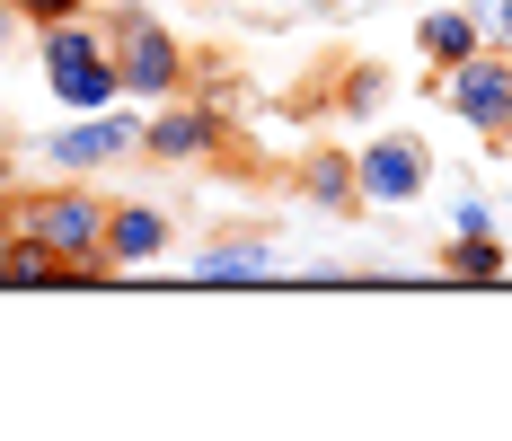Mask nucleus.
I'll list each match as a JSON object with an SVG mask.
<instances>
[{"label": "nucleus", "instance_id": "ddd939ff", "mask_svg": "<svg viewBox=\"0 0 512 441\" xmlns=\"http://www.w3.org/2000/svg\"><path fill=\"white\" fill-rule=\"evenodd\" d=\"M380 98H389V71H371V62H354V71L336 80V106H345V115H371Z\"/></svg>", "mask_w": 512, "mask_h": 441}, {"label": "nucleus", "instance_id": "9d476101", "mask_svg": "<svg viewBox=\"0 0 512 441\" xmlns=\"http://www.w3.org/2000/svg\"><path fill=\"white\" fill-rule=\"evenodd\" d=\"M477 45H495V36H486V9H424V18H415V53H424L433 71L468 62Z\"/></svg>", "mask_w": 512, "mask_h": 441}, {"label": "nucleus", "instance_id": "4468645a", "mask_svg": "<svg viewBox=\"0 0 512 441\" xmlns=\"http://www.w3.org/2000/svg\"><path fill=\"white\" fill-rule=\"evenodd\" d=\"M18 9V27H53V18H89L98 0H9Z\"/></svg>", "mask_w": 512, "mask_h": 441}, {"label": "nucleus", "instance_id": "9b49d317", "mask_svg": "<svg viewBox=\"0 0 512 441\" xmlns=\"http://www.w3.org/2000/svg\"><path fill=\"white\" fill-rule=\"evenodd\" d=\"M301 195L318 203V212H362L354 150H309V159H301Z\"/></svg>", "mask_w": 512, "mask_h": 441}, {"label": "nucleus", "instance_id": "39448f33", "mask_svg": "<svg viewBox=\"0 0 512 441\" xmlns=\"http://www.w3.org/2000/svg\"><path fill=\"white\" fill-rule=\"evenodd\" d=\"M354 177H362V212H407L433 186V142L398 124V133H380L371 150H354Z\"/></svg>", "mask_w": 512, "mask_h": 441}, {"label": "nucleus", "instance_id": "f3484780", "mask_svg": "<svg viewBox=\"0 0 512 441\" xmlns=\"http://www.w3.org/2000/svg\"><path fill=\"white\" fill-rule=\"evenodd\" d=\"M18 45V9H9V0H0V53Z\"/></svg>", "mask_w": 512, "mask_h": 441}, {"label": "nucleus", "instance_id": "f8f14e48", "mask_svg": "<svg viewBox=\"0 0 512 441\" xmlns=\"http://www.w3.org/2000/svg\"><path fill=\"white\" fill-rule=\"evenodd\" d=\"M442 274H451V283H504L512 247L495 239V230H451V239H442Z\"/></svg>", "mask_w": 512, "mask_h": 441}, {"label": "nucleus", "instance_id": "2eb2a0df", "mask_svg": "<svg viewBox=\"0 0 512 441\" xmlns=\"http://www.w3.org/2000/svg\"><path fill=\"white\" fill-rule=\"evenodd\" d=\"M451 230H495V203H486L477 186H468V195L451 203Z\"/></svg>", "mask_w": 512, "mask_h": 441}, {"label": "nucleus", "instance_id": "6e6552de", "mask_svg": "<svg viewBox=\"0 0 512 441\" xmlns=\"http://www.w3.org/2000/svg\"><path fill=\"white\" fill-rule=\"evenodd\" d=\"M45 98L62 106V115H98V106L124 98V80H115V53H62V62H45Z\"/></svg>", "mask_w": 512, "mask_h": 441}, {"label": "nucleus", "instance_id": "f257e3e1", "mask_svg": "<svg viewBox=\"0 0 512 441\" xmlns=\"http://www.w3.org/2000/svg\"><path fill=\"white\" fill-rule=\"evenodd\" d=\"M106 212L115 203L89 186V177H53V186H36V195H18V239L45 247L53 265H115L106 256Z\"/></svg>", "mask_w": 512, "mask_h": 441}, {"label": "nucleus", "instance_id": "dca6fc26", "mask_svg": "<svg viewBox=\"0 0 512 441\" xmlns=\"http://www.w3.org/2000/svg\"><path fill=\"white\" fill-rule=\"evenodd\" d=\"M18 283V221H0V292Z\"/></svg>", "mask_w": 512, "mask_h": 441}, {"label": "nucleus", "instance_id": "1a4fd4ad", "mask_svg": "<svg viewBox=\"0 0 512 441\" xmlns=\"http://www.w3.org/2000/svg\"><path fill=\"white\" fill-rule=\"evenodd\" d=\"M274 274V239L265 230H221L212 247L186 256V283H265Z\"/></svg>", "mask_w": 512, "mask_h": 441}, {"label": "nucleus", "instance_id": "7ed1b4c3", "mask_svg": "<svg viewBox=\"0 0 512 441\" xmlns=\"http://www.w3.org/2000/svg\"><path fill=\"white\" fill-rule=\"evenodd\" d=\"M433 89H442V106H451L486 150L512 142V45H477L468 62L433 71Z\"/></svg>", "mask_w": 512, "mask_h": 441}, {"label": "nucleus", "instance_id": "20e7f679", "mask_svg": "<svg viewBox=\"0 0 512 441\" xmlns=\"http://www.w3.org/2000/svg\"><path fill=\"white\" fill-rule=\"evenodd\" d=\"M230 150V106L221 98H159L151 115H142V159L151 168H204V159H221Z\"/></svg>", "mask_w": 512, "mask_h": 441}, {"label": "nucleus", "instance_id": "f03ea898", "mask_svg": "<svg viewBox=\"0 0 512 441\" xmlns=\"http://www.w3.org/2000/svg\"><path fill=\"white\" fill-rule=\"evenodd\" d=\"M106 27V53H115V80H124V98H177L186 80H195V62H186V45H177V27L159 18V9H142V0H115L98 18Z\"/></svg>", "mask_w": 512, "mask_h": 441}, {"label": "nucleus", "instance_id": "423d86ee", "mask_svg": "<svg viewBox=\"0 0 512 441\" xmlns=\"http://www.w3.org/2000/svg\"><path fill=\"white\" fill-rule=\"evenodd\" d=\"M124 159H142V115H124V106L71 115V124H62V133L45 142V168H62V177H89V168H124Z\"/></svg>", "mask_w": 512, "mask_h": 441}, {"label": "nucleus", "instance_id": "0eeeda50", "mask_svg": "<svg viewBox=\"0 0 512 441\" xmlns=\"http://www.w3.org/2000/svg\"><path fill=\"white\" fill-rule=\"evenodd\" d=\"M168 247H177V221H168L159 203H115V212H106V256H115V274L168 265Z\"/></svg>", "mask_w": 512, "mask_h": 441}, {"label": "nucleus", "instance_id": "a211bd4d", "mask_svg": "<svg viewBox=\"0 0 512 441\" xmlns=\"http://www.w3.org/2000/svg\"><path fill=\"white\" fill-rule=\"evenodd\" d=\"M9 186H18V177H9V159H0V195H9Z\"/></svg>", "mask_w": 512, "mask_h": 441}]
</instances>
